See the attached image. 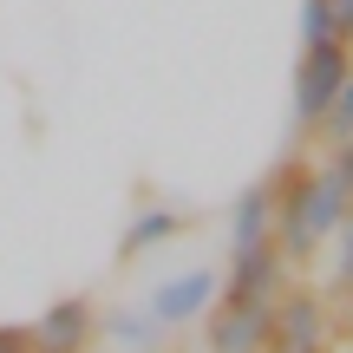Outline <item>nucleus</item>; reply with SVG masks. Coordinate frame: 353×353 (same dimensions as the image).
I'll return each instance as SVG.
<instances>
[{
	"instance_id": "obj_1",
	"label": "nucleus",
	"mask_w": 353,
	"mask_h": 353,
	"mask_svg": "<svg viewBox=\"0 0 353 353\" xmlns=\"http://www.w3.org/2000/svg\"><path fill=\"white\" fill-rule=\"evenodd\" d=\"M353 72V46L347 39H321V46H301V65H294V131L321 138L334 112V92L347 85Z\"/></svg>"
},
{
	"instance_id": "obj_2",
	"label": "nucleus",
	"mask_w": 353,
	"mask_h": 353,
	"mask_svg": "<svg viewBox=\"0 0 353 353\" xmlns=\"http://www.w3.org/2000/svg\"><path fill=\"white\" fill-rule=\"evenodd\" d=\"M216 301H223V275H216V268H190V275H176V281H157L144 314H151L157 327H190V321H203Z\"/></svg>"
},
{
	"instance_id": "obj_3",
	"label": "nucleus",
	"mask_w": 353,
	"mask_h": 353,
	"mask_svg": "<svg viewBox=\"0 0 353 353\" xmlns=\"http://www.w3.org/2000/svg\"><path fill=\"white\" fill-rule=\"evenodd\" d=\"M281 275H288V255L281 242H249V249H229V275H223V301H275Z\"/></svg>"
},
{
	"instance_id": "obj_4",
	"label": "nucleus",
	"mask_w": 353,
	"mask_h": 353,
	"mask_svg": "<svg viewBox=\"0 0 353 353\" xmlns=\"http://www.w3.org/2000/svg\"><path fill=\"white\" fill-rule=\"evenodd\" d=\"M275 301H216L210 307V353H268Z\"/></svg>"
},
{
	"instance_id": "obj_5",
	"label": "nucleus",
	"mask_w": 353,
	"mask_h": 353,
	"mask_svg": "<svg viewBox=\"0 0 353 353\" xmlns=\"http://www.w3.org/2000/svg\"><path fill=\"white\" fill-rule=\"evenodd\" d=\"M327 307L314 294H275V327H268V353H327Z\"/></svg>"
},
{
	"instance_id": "obj_6",
	"label": "nucleus",
	"mask_w": 353,
	"mask_h": 353,
	"mask_svg": "<svg viewBox=\"0 0 353 353\" xmlns=\"http://www.w3.org/2000/svg\"><path fill=\"white\" fill-rule=\"evenodd\" d=\"M26 334H33V353H85V341L99 334V314H92L85 294H65V301H52Z\"/></svg>"
},
{
	"instance_id": "obj_7",
	"label": "nucleus",
	"mask_w": 353,
	"mask_h": 353,
	"mask_svg": "<svg viewBox=\"0 0 353 353\" xmlns=\"http://www.w3.org/2000/svg\"><path fill=\"white\" fill-rule=\"evenodd\" d=\"M268 236H275V190L249 183L229 203V249H249V242H268Z\"/></svg>"
},
{
	"instance_id": "obj_8",
	"label": "nucleus",
	"mask_w": 353,
	"mask_h": 353,
	"mask_svg": "<svg viewBox=\"0 0 353 353\" xmlns=\"http://www.w3.org/2000/svg\"><path fill=\"white\" fill-rule=\"evenodd\" d=\"M176 236H183V210H170V203H144V210L131 216L118 255H125V262H138L144 249H164V242H176Z\"/></svg>"
},
{
	"instance_id": "obj_9",
	"label": "nucleus",
	"mask_w": 353,
	"mask_h": 353,
	"mask_svg": "<svg viewBox=\"0 0 353 353\" xmlns=\"http://www.w3.org/2000/svg\"><path fill=\"white\" fill-rule=\"evenodd\" d=\"M321 39H341V13L334 0H301V46H321Z\"/></svg>"
},
{
	"instance_id": "obj_10",
	"label": "nucleus",
	"mask_w": 353,
	"mask_h": 353,
	"mask_svg": "<svg viewBox=\"0 0 353 353\" xmlns=\"http://www.w3.org/2000/svg\"><path fill=\"white\" fill-rule=\"evenodd\" d=\"M321 138L327 144H353V72H347V85L334 92V112H327V125H321Z\"/></svg>"
},
{
	"instance_id": "obj_11",
	"label": "nucleus",
	"mask_w": 353,
	"mask_h": 353,
	"mask_svg": "<svg viewBox=\"0 0 353 353\" xmlns=\"http://www.w3.org/2000/svg\"><path fill=\"white\" fill-rule=\"evenodd\" d=\"M334 288L353 294V210H347V223L334 229Z\"/></svg>"
},
{
	"instance_id": "obj_12",
	"label": "nucleus",
	"mask_w": 353,
	"mask_h": 353,
	"mask_svg": "<svg viewBox=\"0 0 353 353\" xmlns=\"http://www.w3.org/2000/svg\"><path fill=\"white\" fill-rule=\"evenodd\" d=\"M327 170L347 183V196H353V144H334V157H327Z\"/></svg>"
},
{
	"instance_id": "obj_13",
	"label": "nucleus",
	"mask_w": 353,
	"mask_h": 353,
	"mask_svg": "<svg viewBox=\"0 0 353 353\" xmlns=\"http://www.w3.org/2000/svg\"><path fill=\"white\" fill-rule=\"evenodd\" d=\"M0 353H33V334L26 327H0Z\"/></svg>"
},
{
	"instance_id": "obj_14",
	"label": "nucleus",
	"mask_w": 353,
	"mask_h": 353,
	"mask_svg": "<svg viewBox=\"0 0 353 353\" xmlns=\"http://www.w3.org/2000/svg\"><path fill=\"white\" fill-rule=\"evenodd\" d=\"M347 327H353V321H347Z\"/></svg>"
}]
</instances>
